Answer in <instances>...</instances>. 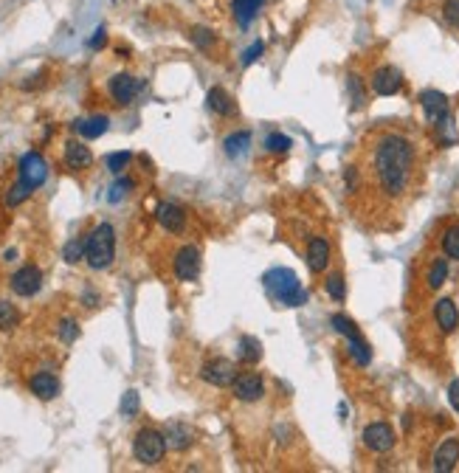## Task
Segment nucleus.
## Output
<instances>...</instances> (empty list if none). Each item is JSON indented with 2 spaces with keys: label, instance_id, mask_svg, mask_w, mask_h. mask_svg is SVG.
I'll use <instances>...</instances> for the list:
<instances>
[{
  "label": "nucleus",
  "instance_id": "c756f323",
  "mask_svg": "<svg viewBox=\"0 0 459 473\" xmlns=\"http://www.w3.org/2000/svg\"><path fill=\"white\" fill-rule=\"evenodd\" d=\"M347 88H350L352 107H364V101H367V94H364V82H361V76L350 74V76H347Z\"/></svg>",
  "mask_w": 459,
  "mask_h": 473
},
{
  "label": "nucleus",
  "instance_id": "ea45409f",
  "mask_svg": "<svg viewBox=\"0 0 459 473\" xmlns=\"http://www.w3.org/2000/svg\"><path fill=\"white\" fill-rule=\"evenodd\" d=\"M443 17L451 29H459V0H445L443 3Z\"/></svg>",
  "mask_w": 459,
  "mask_h": 473
},
{
  "label": "nucleus",
  "instance_id": "4c0bfd02",
  "mask_svg": "<svg viewBox=\"0 0 459 473\" xmlns=\"http://www.w3.org/2000/svg\"><path fill=\"white\" fill-rule=\"evenodd\" d=\"M59 338H62L65 344H74V341L79 338V327H76L74 319H62V322H59Z\"/></svg>",
  "mask_w": 459,
  "mask_h": 473
},
{
  "label": "nucleus",
  "instance_id": "f03ea898",
  "mask_svg": "<svg viewBox=\"0 0 459 473\" xmlns=\"http://www.w3.org/2000/svg\"><path fill=\"white\" fill-rule=\"evenodd\" d=\"M262 284H265V290L274 296L276 302L285 304V307H302V304L307 302V290L299 284L296 274L287 271V268H274V271H268V274L262 277Z\"/></svg>",
  "mask_w": 459,
  "mask_h": 473
},
{
  "label": "nucleus",
  "instance_id": "c9c22d12",
  "mask_svg": "<svg viewBox=\"0 0 459 473\" xmlns=\"http://www.w3.org/2000/svg\"><path fill=\"white\" fill-rule=\"evenodd\" d=\"M138 409H141V400H138L136 389L124 392V397H122V414H124V417H136Z\"/></svg>",
  "mask_w": 459,
  "mask_h": 473
},
{
  "label": "nucleus",
  "instance_id": "9b49d317",
  "mask_svg": "<svg viewBox=\"0 0 459 473\" xmlns=\"http://www.w3.org/2000/svg\"><path fill=\"white\" fill-rule=\"evenodd\" d=\"M40 287H43V274H40V268H34V265H26V268H20V271L11 277V290H14L17 296H34Z\"/></svg>",
  "mask_w": 459,
  "mask_h": 473
},
{
  "label": "nucleus",
  "instance_id": "5701e85b",
  "mask_svg": "<svg viewBox=\"0 0 459 473\" xmlns=\"http://www.w3.org/2000/svg\"><path fill=\"white\" fill-rule=\"evenodd\" d=\"M107 116H93V119H88V121H74V130L82 136V139H99V136H104L107 133Z\"/></svg>",
  "mask_w": 459,
  "mask_h": 473
},
{
  "label": "nucleus",
  "instance_id": "c03bdc74",
  "mask_svg": "<svg viewBox=\"0 0 459 473\" xmlns=\"http://www.w3.org/2000/svg\"><path fill=\"white\" fill-rule=\"evenodd\" d=\"M448 403L454 412H459V380H451V386H448Z\"/></svg>",
  "mask_w": 459,
  "mask_h": 473
},
{
  "label": "nucleus",
  "instance_id": "aec40b11",
  "mask_svg": "<svg viewBox=\"0 0 459 473\" xmlns=\"http://www.w3.org/2000/svg\"><path fill=\"white\" fill-rule=\"evenodd\" d=\"M237 358L242 361V364H260L262 361V344L254 338V335H242L240 341H237Z\"/></svg>",
  "mask_w": 459,
  "mask_h": 473
},
{
  "label": "nucleus",
  "instance_id": "c85d7f7f",
  "mask_svg": "<svg viewBox=\"0 0 459 473\" xmlns=\"http://www.w3.org/2000/svg\"><path fill=\"white\" fill-rule=\"evenodd\" d=\"M330 324H332V330L338 332V335H344V338H355V335H361L358 327L347 319V316H341V313H335V316H330Z\"/></svg>",
  "mask_w": 459,
  "mask_h": 473
},
{
  "label": "nucleus",
  "instance_id": "9d476101",
  "mask_svg": "<svg viewBox=\"0 0 459 473\" xmlns=\"http://www.w3.org/2000/svg\"><path fill=\"white\" fill-rule=\"evenodd\" d=\"M200 274V251L194 245H184L175 257V277L181 282H194Z\"/></svg>",
  "mask_w": 459,
  "mask_h": 473
},
{
  "label": "nucleus",
  "instance_id": "4468645a",
  "mask_svg": "<svg viewBox=\"0 0 459 473\" xmlns=\"http://www.w3.org/2000/svg\"><path fill=\"white\" fill-rule=\"evenodd\" d=\"M164 439H167V448H172V451H186V448L194 442V428L186 426V423H167Z\"/></svg>",
  "mask_w": 459,
  "mask_h": 473
},
{
  "label": "nucleus",
  "instance_id": "1a4fd4ad",
  "mask_svg": "<svg viewBox=\"0 0 459 473\" xmlns=\"http://www.w3.org/2000/svg\"><path fill=\"white\" fill-rule=\"evenodd\" d=\"M403 88V74L395 65H383L372 74V91L377 96H395Z\"/></svg>",
  "mask_w": 459,
  "mask_h": 473
},
{
  "label": "nucleus",
  "instance_id": "dca6fc26",
  "mask_svg": "<svg viewBox=\"0 0 459 473\" xmlns=\"http://www.w3.org/2000/svg\"><path fill=\"white\" fill-rule=\"evenodd\" d=\"M307 265L313 274H322L330 265V242L324 236H313L307 242Z\"/></svg>",
  "mask_w": 459,
  "mask_h": 473
},
{
  "label": "nucleus",
  "instance_id": "a878e982",
  "mask_svg": "<svg viewBox=\"0 0 459 473\" xmlns=\"http://www.w3.org/2000/svg\"><path fill=\"white\" fill-rule=\"evenodd\" d=\"M350 341V355H352V361L358 364V367H369V361H372V349H369V344L361 338V335H355V338H347Z\"/></svg>",
  "mask_w": 459,
  "mask_h": 473
},
{
  "label": "nucleus",
  "instance_id": "a211bd4d",
  "mask_svg": "<svg viewBox=\"0 0 459 473\" xmlns=\"http://www.w3.org/2000/svg\"><path fill=\"white\" fill-rule=\"evenodd\" d=\"M434 319H437V324H440L443 332H454L459 327L457 304H454L451 299H440V302L434 304Z\"/></svg>",
  "mask_w": 459,
  "mask_h": 473
},
{
  "label": "nucleus",
  "instance_id": "2f4dec72",
  "mask_svg": "<svg viewBox=\"0 0 459 473\" xmlns=\"http://www.w3.org/2000/svg\"><path fill=\"white\" fill-rule=\"evenodd\" d=\"M443 251H445V257L459 259V226L445 231V236H443Z\"/></svg>",
  "mask_w": 459,
  "mask_h": 473
},
{
  "label": "nucleus",
  "instance_id": "37998d69",
  "mask_svg": "<svg viewBox=\"0 0 459 473\" xmlns=\"http://www.w3.org/2000/svg\"><path fill=\"white\" fill-rule=\"evenodd\" d=\"M104 43H107V31H104V29H96L88 46H91L93 51H99V48H104Z\"/></svg>",
  "mask_w": 459,
  "mask_h": 473
},
{
  "label": "nucleus",
  "instance_id": "0eeeda50",
  "mask_svg": "<svg viewBox=\"0 0 459 473\" xmlns=\"http://www.w3.org/2000/svg\"><path fill=\"white\" fill-rule=\"evenodd\" d=\"M364 445L375 454H386L395 448V431L389 423H372L364 428Z\"/></svg>",
  "mask_w": 459,
  "mask_h": 473
},
{
  "label": "nucleus",
  "instance_id": "473e14b6",
  "mask_svg": "<svg viewBox=\"0 0 459 473\" xmlns=\"http://www.w3.org/2000/svg\"><path fill=\"white\" fill-rule=\"evenodd\" d=\"M17 322H20L17 310L9 302H0V330H11V327H17Z\"/></svg>",
  "mask_w": 459,
  "mask_h": 473
},
{
  "label": "nucleus",
  "instance_id": "6ab92c4d",
  "mask_svg": "<svg viewBox=\"0 0 459 473\" xmlns=\"http://www.w3.org/2000/svg\"><path fill=\"white\" fill-rule=\"evenodd\" d=\"M65 164H68L71 169H85V166H91L93 164L91 149L82 141H68L65 144Z\"/></svg>",
  "mask_w": 459,
  "mask_h": 473
},
{
  "label": "nucleus",
  "instance_id": "39448f33",
  "mask_svg": "<svg viewBox=\"0 0 459 473\" xmlns=\"http://www.w3.org/2000/svg\"><path fill=\"white\" fill-rule=\"evenodd\" d=\"M420 104H423V110H425L428 124L443 127L445 121H451V119H448V116H451V107H448V96L445 94H440V91H423V94H420Z\"/></svg>",
  "mask_w": 459,
  "mask_h": 473
},
{
  "label": "nucleus",
  "instance_id": "ddd939ff",
  "mask_svg": "<svg viewBox=\"0 0 459 473\" xmlns=\"http://www.w3.org/2000/svg\"><path fill=\"white\" fill-rule=\"evenodd\" d=\"M141 91V82H138L136 76H130V74H116L113 79H110V96L119 101V104H130L136 94Z\"/></svg>",
  "mask_w": 459,
  "mask_h": 473
},
{
  "label": "nucleus",
  "instance_id": "cd10ccee",
  "mask_svg": "<svg viewBox=\"0 0 459 473\" xmlns=\"http://www.w3.org/2000/svg\"><path fill=\"white\" fill-rule=\"evenodd\" d=\"M248 144H251V133H234V136L226 139V152L231 158H237V155H242L248 149Z\"/></svg>",
  "mask_w": 459,
  "mask_h": 473
},
{
  "label": "nucleus",
  "instance_id": "a18cd8bd",
  "mask_svg": "<svg viewBox=\"0 0 459 473\" xmlns=\"http://www.w3.org/2000/svg\"><path fill=\"white\" fill-rule=\"evenodd\" d=\"M347 184H350V186H355V169H352V166L347 169Z\"/></svg>",
  "mask_w": 459,
  "mask_h": 473
},
{
  "label": "nucleus",
  "instance_id": "e433bc0d",
  "mask_svg": "<svg viewBox=\"0 0 459 473\" xmlns=\"http://www.w3.org/2000/svg\"><path fill=\"white\" fill-rule=\"evenodd\" d=\"M192 43L197 48H203V51H209V48L214 46V34H212L209 29L197 26V29H192Z\"/></svg>",
  "mask_w": 459,
  "mask_h": 473
},
{
  "label": "nucleus",
  "instance_id": "f8f14e48",
  "mask_svg": "<svg viewBox=\"0 0 459 473\" xmlns=\"http://www.w3.org/2000/svg\"><path fill=\"white\" fill-rule=\"evenodd\" d=\"M262 394H265V383H262L260 375L248 372V375H240V378L234 380V397H237V400L254 403V400H260Z\"/></svg>",
  "mask_w": 459,
  "mask_h": 473
},
{
  "label": "nucleus",
  "instance_id": "b1692460",
  "mask_svg": "<svg viewBox=\"0 0 459 473\" xmlns=\"http://www.w3.org/2000/svg\"><path fill=\"white\" fill-rule=\"evenodd\" d=\"M262 3H265V0H234V17H237V23H240V26H248V23L260 14Z\"/></svg>",
  "mask_w": 459,
  "mask_h": 473
},
{
  "label": "nucleus",
  "instance_id": "412c9836",
  "mask_svg": "<svg viewBox=\"0 0 459 473\" xmlns=\"http://www.w3.org/2000/svg\"><path fill=\"white\" fill-rule=\"evenodd\" d=\"M29 386H31V392H34L40 400H54L56 392H59V383H56V378H54L51 372H37L34 378L29 380Z\"/></svg>",
  "mask_w": 459,
  "mask_h": 473
},
{
  "label": "nucleus",
  "instance_id": "20e7f679",
  "mask_svg": "<svg viewBox=\"0 0 459 473\" xmlns=\"http://www.w3.org/2000/svg\"><path fill=\"white\" fill-rule=\"evenodd\" d=\"M133 454L141 465H158L167 454V439H164V431H155V428H144L136 434V442H133Z\"/></svg>",
  "mask_w": 459,
  "mask_h": 473
},
{
  "label": "nucleus",
  "instance_id": "f704fd0d",
  "mask_svg": "<svg viewBox=\"0 0 459 473\" xmlns=\"http://www.w3.org/2000/svg\"><path fill=\"white\" fill-rule=\"evenodd\" d=\"M130 152H110L107 155V169L113 172V175H119V172H124L127 169V164H130Z\"/></svg>",
  "mask_w": 459,
  "mask_h": 473
},
{
  "label": "nucleus",
  "instance_id": "6e6552de",
  "mask_svg": "<svg viewBox=\"0 0 459 473\" xmlns=\"http://www.w3.org/2000/svg\"><path fill=\"white\" fill-rule=\"evenodd\" d=\"M20 178H23L31 189H37V186L46 184L48 164L43 161L40 152H29V155H23V161H20Z\"/></svg>",
  "mask_w": 459,
  "mask_h": 473
},
{
  "label": "nucleus",
  "instance_id": "393cba45",
  "mask_svg": "<svg viewBox=\"0 0 459 473\" xmlns=\"http://www.w3.org/2000/svg\"><path fill=\"white\" fill-rule=\"evenodd\" d=\"M85 251H88V239L74 236V239L65 242V248H62V259H65L68 265H76V262L85 257Z\"/></svg>",
  "mask_w": 459,
  "mask_h": 473
},
{
  "label": "nucleus",
  "instance_id": "bb28decb",
  "mask_svg": "<svg viewBox=\"0 0 459 473\" xmlns=\"http://www.w3.org/2000/svg\"><path fill=\"white\" fill-rule=\"evenodd\" d=\"M445 279H448V262L445 259H434V265L428 271V287L431 290H440L445 284Z\"/></svg>",
  "mask_w": 459,
  "mask_h": 473
},
{
  "label": "nucleus",
  "instance_id": "7ed1b4c3",
  "mask_svg": "<svg viewBox=\"0 0 459 473\" xmlns=\"http://www.w3.org/2000/svg\"><path fill=\"white\" fill-rule=\"evenodd\" d=\"M116 257V231L110 223H102L93 229V234L88 236V251H85V259L93 271H102L113 262Z\"/></svg>",
  "mask_w": 459,
  "mask_h": 473
},
{
  "label": "nucleus",
  "instance_id": "423d86ee",
  "mask_svg": "<svg viewBox=\"0 0 459 473\" xmlns=\"http://www.w3.org/2000/svg\"><path fill=\"white\" fill-rule=\"evenodd\" d=\"M200 378L206 380V383H212V386H217V389H223V386H234V380H237V367L226 361V358H214V361H209L203 369H200Z\"/></svg>",
  "mask_w": 459,
  "mask_h": 473
},
{
  "label": "nucleus",
  "instance_id": "7c9ffc66",
  "mask_svg": "<svg viewBox=\"0 0 459 473\" xmlns=\"http://www.w3.org/2000/svg\"><path fill=\"white\" fill-rule=\"evenodd\" d=\"M31 191H34V189H31V186H29V184L20 178V181H17L11 189H9V194H6V203H9V206H20V203H23V200H26Z\"/></svg>",
  "mask_w": 459,
  "mask_h": 473
},
{
  "label": "nucleus",
  "instance_id": "79ce46f5",
  "mask_svg": "<svg viewBox=\"0 0 459 473\" xmlns=\"http://www.w3.org/2000/svg\"><path fill=\"white\" fill-rule=\"evenodd\" d=\"M262 51H265V43H262V40H257L254 46L242 54V65H254V62L260 59V54H262Z\"/></svg>",
  "mask_w": 459,
  "mask_h": 473
},
{
  "label": "nucleus",
  "instance_id": "a19ab883",
  "mask_svg": "<svg viewBox=\"0 0 459 473\" xmlns=\"http://www.w3.org/2000/svg\"><path fill=\"white\" fill-rule=\"evenodd\" d=\"M130 189H133V181L122 178V181H116V184L110 186V194H107V200H110V203H119V200H122V197H124V194H127Z\"/></svg>",
  "mask_w": 459,
  "mask_h": 473
},
{
  "label": "nucleus",
  "instance_id": "f3484780",
  "mask_svg": "<svg viewBox=\"0 0 459 473\" xmlns=\"http://www.w3.org/2000/svg\"><path fill=\"white\" fill-rule=\"evenodd\" d=\"M158 223H161L167 231H172V234L184 231V226H186L184 209H181L178 203H161V206H158Z\"/></svg>",
  "mask_w": 459,
  "mask_h": 473
},
{
  "label": "nucleus",
  "instance_id": "4be33fe9",
  "mask_svg": "<svg viewBox=\"0 0 459 473\" xmlns=\"http://www.w3.org/2000/svg\"><path fill=\"white\" fill-rule=\"evenodd\" d=\"M206 101H209V110L217 113V116H234V113H237L234 99H231L223 88H212L209 96H206Z\"/></svg>",
  "mask_w": 459,
  "mask_h": 473
},
{
  "label": "nucleus",
  "instance_id": "58836bf2",
  "mask_svg": "<svg viewBox=\"0 0 459 473\" xmlns=\"http://www.w3.org/2000/svg\"><path fill=\"white\" fill-rule=\"evenodd\" d=\"M265 146L276 152V155H282V152H287L290 149V139L287 136H282V133H271L268 139H265Z\"/></svg>",
  "mask_w": 459,
  "mask_h": 473
},
{
  "label": "nucleus",
  "instance_id": "f257e3e1",
  "mask_svg": "<svg viewBox=\"0 0 459 473\" xmlns=\"http://www.w3.org/2000/svg\"><path fill=\"white\" fill-rule=\"evenodd\" d=\"M412 164H414V149L403 136H386L383 141L377 144L375 169H377L380 186H383L386 194L398 197L400 191L406 189L409 175H412Z\"/></svg>",
  "mask_w": 459,
  "mask_h": 473
},
{
  "label": "nucleus",
  "instance_id": "72a5a7b5",
  "mask_svg": "<svg viewBox=\"0 0 459 473\" xmlns=\"http://www.w3.org/2000/svg\"><path fill=\"white\" fill-rule=\"evenodd\" d=\"M324 287H327V293H330L335 302H344V296H347V287H344V277H341V274H332V277L324 282Z\"/></svg>",
  "mask_w": 459,
  "mask_h": 473
},
{
  "label": "nucleus",
  "instance_id": "2eb2a0df",
  "mask_svg": "<svg viewBox=\"0 0 459 473\" xmlns=\"http://www.w3.org/2000/svg\"><path fill=\"white\" fill-rule=\"evenodd\" d=\"M457 462H459V439L451 437V439H445V442L437 448V454H434V471L448 473L457 468Z\"/></svg>",
  "mask_w": 459,
  "mask_h": 473
}]
</instances>
